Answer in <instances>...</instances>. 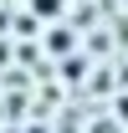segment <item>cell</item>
Segmentation results:
<instances>
[{
	"mask_svg": "<svg viewBox=\"0 0 128 133\" xmlns=\"http://www.w3.org/2000/svg\"><path fill=\"white\" fill-rule=\"evenodd\" d=\"M62 5H67V0H31V10H36V16H46V21L62 16Z\"/></svg>",
	"mask_w": 128,
	"mask_h": 133,
	"instance_id": "obj_1",
	"label": "cell"
}]
</instances>
